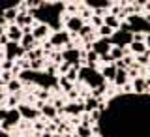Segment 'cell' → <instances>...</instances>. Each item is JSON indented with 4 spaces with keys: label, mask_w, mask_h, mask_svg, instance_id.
I'll list each match as a JSON object with an SVG mask.
<instances>
[{
    "label": "cell",
    "mask_w": 150,
    "mask_h": 137,
    "mask_svg": "<svg viewBox=\"0 0 150 137\" xmlns=\"http://www.w3.org/2000/svg\"><path fill=\"white\" fill-rule=\"evenodd\" d=\"M79 81L86 83L92 90L105 87V77H103L101 72H98L94 66H86V68H81V70H79Z\"/></svg>",
    "instance_id": "1"
},
{
    "label": "cell",
    "mask_w": 150,
    "mask_h": 137,
    "mask_svg": "<svg viewBox=\"0 0 150 137\" xmlns=\"http://www.w3.org/2000/svg\"><path fill=\"white\" fill-rule=\"evenodd\" d=\"M126 21H128L129 30L133 34H137V32H141V34H150V21L146 17L139 15V13H133V15H128Z\"/></svg>",
    "instance_id": "2"
},
{
    "label": "cell",
    "mask_w": 150,
    "mask_h": 137,
    "mask_svg": "<svg viewBox=\"0 0 150 137\" xmlns=\"http://www.w3.org/2000/svg\"><path fill=\"white\" fill-rule=\"evenodd\" d=\"M109 41L112 45H118V47H126V45H131V41H133V32L129 30H115V34L109 38Z\"/></svg>",
    "instance_id": "3"
},
{
    "label": "cell",
    "mask_w": 150,
    "mask_h": 137,
    "mask_svg": "<svg viewBox=\"0 0 150 137\" xmlns=\"http://www.w3.org/2000/svg\"><path fill=\"white\" fill-rule=\"evenodd\" d=\"M4 49H6V58L8 60H17V58H23V56L26 55V49L19 43V41H8V43L4 45Z\"/></svg>",
    "instance_id": "4"
},
{
    "label": "cell",
    "mask_w": 150,
    "mask_h": 137,
    "mask_svg": "<svg viewBox=\"0 0 150 137\" xmlns=\"http://www.w3.org/2000/svg\"><path fill=\"white\" fill-rule=\"evenodd\" d=\"M84 25H86V23H84V19L81 15H69L66 19V28H68V32H71V34H79Z\"/></svg>",
    "instance_id": "5"
},
{
    "label": "cell",
    "mask_w": 150,
    "mask_h": 137,
    "mask_svg": "<svg viewBox=\"0 0 150 137\" xmlns=\"http://www.w3.org/2000/svg\"><path fill=\"white\" fill-rule=\"evenodd\" d=\"M111 47H112V43L109 41V38H101V40H96L92 43V51H96L100 56H103V55L111 53Z\"/></svg>",
    "instance_id": "6"
},
{
    "label": "cell",
    "mask_w": 150,
    "mask_h": 137,
    "mask_svg": "<svg viewBox=\"0 0 150 137\" xmlns=\"http://www.w3.org/2000/svg\"><path fill=\"white\" fill-rule=\"evenodd\" d=\"M69 34H71V32H62V30L51 34V43H53V47H62V45L68 47L69 45V40H71Z\"/></svg>",
    "instance_id": "7"
},
{
    "label": "cell",
    "mask_w": 150,
    "mask_h": 137,
    "mask_svg": "<svg viewBox=\"0 0 150 137\" xmlns=\"http://www.w3.org/2000/svg\"><path fill=\"white\" fill-rule=\"evenodd\" d=\"M6 36L9 38V41H19L21 43V40H23V36H25V32H23V28L15 25V23H11V25L8 26V32H6Z\"/></svg>",
    "instance_id": "8"
},
{
    "label": "cell",
    "mask_w": 150,
    "mask_h": 137,
    "mask_svg": "<svg viewBox=\"0 0 150 137\" xmlns=\"http://www.w3.org/2000/svg\"><path fill=\"white\" fill-rule=\"evenodd\" d=\"M79 58H81V51L73 49V47H68V49L62 53V60L69 64H79Z\"/></svg>",
    "instance_id": "9"
},
{
    "label": "cell",
    "mask_w": 150,
    "mask_h": 137,
    "mask_svg": "<svg viewBox=\"0 0 150 137\" xmlns=\"http://www.w3.org/2000/svg\"><path fill=\"white\" fill-rule=\"evenodd\" d=\"M19 111H21V116L26 119V120H36L38 116L41 115L40 109H34V107H30V105H19Z\"/></svg>",
    "instance_id": "10"
},
{
    "label": "cell",
    "mask_w": 150,
    "mask_h": 137,
    "mask_svg": "<svg viewBox=\"0 0 150 137\" xmlns=\"http://www.w3.org/2000/svg\"><path fill=\"white\" fill-rule=\"evenodd\" d=\"M49 25H45V23H36L34 28H32V34H34L36 40H43V38L49 36Z\"/></svg>",
    "instance_id": "11"
},
{
    "label": "cell",
    "mask_w": 150,
    "mask_h": 137,
    "mask_svg": "<svg viewBox=\"0 0 150 137\" xmlns=\"http://www.w3.org/2000/svg\"><path fill=\"white\" fill-rule=\"evenodd\" d=\"M148 90V84H146V79H143V77H135L133 79V92L135 94H146Z\"/></svg>",
    "instance_id": "12"
},
{
    "label": "cell",
    "mask_w": 150,
    "mask_h": 137,
    "mask_svg": "<svg viewBox=\"0 0 150 137\" xmlns=\"http://www.w3.org/2000/svg\"><path fill=\"white\" fill-rule=\"evenodd\" d=\"M84 4H86L88 8H92L94 11H98V9H105L111 6V0H84Z\"/></svg>",
    "instance_id": "13"
},
{
    "label": "cell",
    "mask_w": 150,
    "mask_h": 137,
    "mask_svg": "<svg viewBox=\"0 0 150 137\" xmlns=\"http://www.w3.org/2000/svg\"><path fill=\"white\" fill-rule=\"evenodd\" d=\"M116 72H118V68H116L115 64H107V66H103V68H101V75L107 79V81H115Z\"/></svg>",
    "instance_id": "14"
},
{
    "label": "cell",
    "mask_w": 150,
    "mask_h": 137,
    "mask_svg": "<svg viewBox=\"0 0 150 137\" xmlns=\"http://www.w3.org/2000/svg\"><path fill=\"white\" fill-rule=\"evenodd\" d=\"M64 111L68 113V115H81V113H84V103L83 102H73V103H69V105H66L64 107Z\"/></svg>",
    "instance_id": "15"
},
{
    "label": "cell",
    "mask_w": 150,
    "mask_h": 137,
    "mask_svg": "<svg viewBox=\"0 0 150 137\" xmlns=\"http://www.w3.org/2000/svg\"><path fill=\"white\" fill-rule=\"evenodd\" d=\"M103 21H105V25L111 26L112 30H118L120 25H122L120 17H118V15H112V13H111V15H105V17H103Z\"/></svg>",
    "instance_id": "16"
},
{
    "label": "cell",
    "mask_w": 150,
    "mask_h": 137,
    "mask_svg": "<svg viewBox=\"0 0 150 137\" xmlns=\"http://www.w3.org/2000/svg\"><path fill=\"white\" fill-rule=\"evenodd\" d=\"M129 49H131V53H133V55H144L148 51V47H146L144 41H131Z\"/></svg>",
    "instance_id": "17"
},
{
    "label": "cell",
    "mask_w": 150,
    "mask_h": 137,
    "mask_svg": "<svg viewBox=\"0 0 150 137\" xmlns=\"http://www.w3.org/2000/svg\"><path fill=\"white\" fill-rule=\"evenodd\" d=\"M36 41H38V40L34 38V34H25V36H23V40H21V45L25 47V49H26V53H28V51H32V49H34Z\"/></svg>",
    "instance_id": "18"
},
{
    "label": "cell",
    "mask_w": 150,
    "mask_h": 137,
    "mask_svg": "<svg viewBox=\"0 0 150 137\" xmlns=\"http://www.w3.org/2000/svg\"><path fill=\"white\" fill-rule=\"evenodd\" d=\"M128 77H129V75H128V70H118V72H116V77H115V81H112V83H115L116 87H124V84L128 83Z\"/></svg>",
    "instance_id": "19"
},
{
    "label": "cell",
    "mask_w": 150,
    "mask_h": 137,
    "mask_svg": "<svg viewBox=\"0 0 150 137\" xmlns=\"http://www.w3.org/2000/svg\"><path fill=\"white\" fill-rule=\"evenodd\" d=\"M32 17L30 13H19V17H17V21H15V25H19L21 28H25V26H30L32 25Z\"/></svg>",
    "instance_id": "20"
},
{
    "label": "cell",
    "mask_w": 150,
    "mask_h": 137,
    "mask_svg": "<svg viewBox=\"0 0 150 137\" xmlns=\"http://www.w3.org/2000/svg\"><path fill=\"white\" fill-rule=\"evenodd\" d=\"M40 111H41V115H43L45 119H54L56 113H58V109H56L54 105H47V103L40 107Z\"/></svg>",
    "instance_id": "21"
},
{
    "label": "cell",
    "mask_w": 150,
    "mask_h": 137,
    "mask_svg": "<svg viewBox=\"0 0 150 137\" xmlns=\"http://www.w3.org/2000/svg\"><path fill=\"white\" fill-rule=\"evenodd\" d=\"M111 58H112V62H116V60H122V58H124V47H118V45H112L111 47Z\"/></svg>",
    "instance_id": "22"
},
{
    "label": "cell",
    "mask_w": 150,
    "mask_h": 137,
    "mask_svg": "<svg viewBox=\"0 0 150 137\" xmlns=\"http://www.w3.org/2000/svg\"><path fill=\"white\" fill-rule=\"evenodd\" d=\"M4 13H6V21H8V23H15L17 17H19V9H17L15 6L6 8V9H4Z\"/></svg>",
    "instance_id": "23"
},
{
    "label": "cell",
    "mask_w": 150,
    "mask_h": 137,
    "mask_svg": "<svg viewBox=\"0 0 150 137\" xmlns=\"http://www.w3.org/2000/svg\"><path fill=\"white\" fill-rule=\"evenodd\" d=\"M98 109V98L92 96V98H86L84 100V113H92Z\"/></svg>",
    "instance_id": "24"
},
{
    "label": "cell",
    "mask_w": 150,
    "mask_h": 137,
    "mask_svg": "<svg viewBox=\"0 0 150 137\" xmlns=\"http://www.w3.org/2000/svg\"><path fill=\"white\" fill-rule=\"evenodd\" d=\"M58 84H60V88H62L64 92H71L73 90V84H71V81H69L66 75H62V77L58 79Z\"/></svg>",
    "instance_id": "25"
},
{
    "label": "cell",
    "mask_w": 150,
    "mask_h": 137,
    "mask_svg": "<svg viewBox=\"0 0 150 137\" xmlns=\"http://www.w3.org/2000/svg\"><path fill=\"white\" fill-rule=\"evenodd\" d=\"M21 83H23V81H21L19 77H17V79H11L9 83H6V84H8V90H9V92H13V94L19 92V90H21Z\"/></svg>",
    "instance_id": "26"
},
{
    "label": "cell",
    "mask_w": 150,
    "mask_h": 137,
    "mask_svg": "<svg viewBox=\"0 0 150 137\" xmlns=\"http://www.w3.org/2000/svg\"><path fill=\"white\" fill-rule=\"evenodd\" d=\"M77 137H92V130L88 128V124H81L77 128Z\"/></svg>",
    "instance_id": "27"
},
{
    "label": "cell",
    "mask_w": 150,
    "mask_h": 137,
    "mask_svg": "<svg viewBox=\"0 0 150 137\" xmlns=\"http://www.w3.org/2000/svg\"><path fill=\"white\" fill-rule=\"evenodd\" d=\"M98 60H100V55H98L96 51H88V53H86V62H88V66H96Z\"/></svg>",
    "instance_id": "28"
},
{
    "label": "cell",
    "mask_w": 150,
    "mask_h": 137,
    "mask_svg": "<svg viewBox=\"0 0 150 137\" xmlns=\"http://www.w3.org/2000/svg\"><path fill=\"white\" fill-rule=\"evenodd\" d=\"M26 56H28V60H40L41 56H43V51L41 49H32V51L26 53Z\"/></svg>",
    "instance_id": "29"
},
{
    "label": "cell",
    "mask_w": 150,
    "mask_h": 137,
    "mask_svg": "<svg viewBox=\"0 0 150 137\" xmlns=\"http://www.w3.org/2000/svg\"><path fill=\"white\" fill-rule=\"evenodd\" d=\"M112 34H115V30H112L111 26H107V25H101L100 26V36L101 38H111Z\"/></svg>",
    "instance_id": "30"
},
{
    "label": "cell",
    "mask_w": 150,
    "mask_h": 137,
    "mask_svg": "<svg viewBox=\"0 0 150 137\" xmlns=\"http://www.w3.org/2000/svg\"><path fill=\"white\" fill-rule=\"evenodd\" d=\"M17 102H19V98H17V94H11V96L8 98V109H15V105H17Z\"/></svg>",
    "instance_id": "31"
},
{
    "label": "cell",
    "mask_w": 150,
    "mask_h": 137,
    "mask_svg": "<svg viewBox=\"0 0 150 137\" xmlns=\"http://www.w3.org/2000/svg\"><path fill=\"white\" fill-rule=\"evenodd\" d=\"M90 21L94 23V26H98V28H100L101 25H105V21H103V17L96 15V13H94V15H92V19H90Z\"/></svg>",
    "instance_id": "32"
},
{
    "label": "cell",
    "mask_w": 150,
    "mask_h": 137,
    "mask_svg": "<svg viewBox=\"0 0 150 137\" xmlns=\"http://www.w3.org/2000/svg\"><path fill=\"white\" fill-rule=\"evenodd\" d=\"M43 66V58H40V60H30V68L32 70H38V68H41Z\"/></svg>",
    "instance_id": "33"
},
{
    "label": "cell",
    "mask_w": 150,
    "mask_h": 137,
    "mask_svg": "<svg viewBox=\"0 0 150 137\" xmlns=\"http://www.w3.org/2000/svg\"><path fill=\"white\" fill-rule=\"evenodd\" d=\"M71 66H73V64H69V62H64V64H60V73H62V75H66V73L69 72V68H71Z\"/></svg>",
    "instance_id": "34"
},
{
    "label": "cell",
    "mask_w": 150,
    "mask_h": 137,
    "mask_svg": "<svg viewBox=\"0 0 150 137\" xmlns=\"http://www.w3.org/2000/svg\"><path fill=\"white\" fill-rule=\"evenodd\" d=\"M2 79L6 83H9L11 81V70H4V73H2Z\"/></svg>",
    "instance_id": "35"
},
{
    "label": "cell",
    "mask_w": 150,
    "mask_h": 137,
    "mask_svg": "<svg viewBox=\"0 0 150 137\" xmlns=\"http://www.w3.org/2000/svg\"><path fill=\"white\" fill-rule=\"evenodd\" d=\"M81 17H83V19H88V17L92 19V11H90L88 8H83V11H81Z\"/></svg>",
    "instance_id": "36"
},
{
    "label": "cell",
    "mask_w": 150,
    "mask_h": 137,
    "mask_svg": "<svg viewBox=\"0 0 150 137\" xmlns=\"http://www.w3.org/2000/svg\"><path fill=\"white\" fill-rule=\"evenodd\" d=\"M8 113H9V109H0V122H4L8 119Z\"/></svg>",
    "instance_id": "37"
},
{
    "label": "cell",
    "mask_w": 150,
    "mask_h": 137,
    "mask_svg": "<svg viewBox=\"0 0 150 137\" xmlns=\"http://www.w3.org/2000/svg\"><path fill=\"white\" fill-rule=\"evenodd\" d=\"M135 4H137L139 8H143V6H146V4H148V0H135Z\"/></svg>",
    "instance_id": "38"
},
{
    "label": "cell",
    "mask_w": 150,
    "mask_h": 137,
    "mask_svg": "<svg viewBox=\"0 0 150 137\" xmlns=\"http://www.w3.org/2000/svg\"><path fill=\"white\" fill-rule=\"evenodd\" d=\"M53 105L56 107V109H64V105H62V102H60V100H56V102L53 103Z\"/></svg>",
    "instance_id": "39"
},
{
    "label": "cell",
    "mask_w": 150,
    "mask_h": 137,
    "mask_svg": "<svg viewBox=\"0 0 150 137\" xmlns=\"http://www.w3.org/2000/svg\"><path fill=\"white\" fill-rule=\"evenodd\" d=\"M68 11L71 13V15H75V11H77V9H75V6H73V4H69V6H68Z\"/></svg>",
    "instance_id": "40"
},
{
    "label": "cell",
    "mask_w": 150,
    "mask_h": 137,
    "mask_svg": "<svg viewBox=\"0 0 150 137\" xmlns=\"http://www.w3.org/2000/svg\"><path fill=\"white\" fill-rule=\"evenodd\" d=\"M144 43H146L148 51H150V34H146V36H144Z\"/></svg>",
    "instance_id": "41"
},
{
    "label": "cell",
    "mask_w": 150,
    "mask_h": 137,
    "mask_svg": "<svg viewBox=\"0 0 150 137\" xmlns=\"http://www.w3.org/2000/svg\"><path fill=\"white\" fill-rule=\"evenodd\" d=\"M0 137H9V133H8V130H0Z\"/></svg>",
    "instance_id": "42"
},
{
    "label": "cell",
    "mask_w": 150,
    "mask_h": 137,
    "mask_svg": "<svg viewBox=\"0 0 150 137\" xmlns=\"http://www.w3.org/2000/svg\"><path fill=\"white\" fill-rule=\"evenodd\" d=\"M0 36H4V25H0Z\"/></svg>",
    "instance_id": "43"
},
{
    "label": "cell",
    "mask_w": 150,
    "mask_h": 137,
    "mask_svg": "<svg viewBox=\"0 0 150 137\" xmlns=\"http://www.w3.org/2000/svg\"><path fill=\"white\" fill-rule=\"evenodd\" d=\"M122 2H128V4H135V0H122Z\"/></svg>",
    "instance_id": "44"
},
{
    "label": "cell",
    "mask_w": 150,
    "mask_h": 137,
    "mask_svg": "<svg viewBox=\"0 0 150 137\" xmlns=\"http://www.w3.org/2000/svg\"><path fill=\"white\" fill-rule=\"evenodd\" d=\"M40 2H41V4H47V2H51V0H40Z\"/></svg>",
    "instance_id": "45"
},
{
    "label": "cell",
    "mask_w": 150,
    "mask_h": 137,
    "mask_svg": "<svg viewBox=\"0 0 150 137\" xmlns=\"http://www.w3.org/2000/svg\"><path fill=\"white\" fill-rule=\"evenodd\" d=\"M41 137H51V135H49V131H47V133H43V135H41Z\"/></svg>",
    "instance_id": "46"
},
{
    "label": "cell",
    "mask_w": 150,
    "mask_h": 137,
    "mask_svg": "<svg viewBox=\"0 0 150 137\" xmlns=\"http://www.w3.org/2000/svg\"><path fill=\"white\" fill-rule=\"evenodd\" d=\"M0 66H2V56H0Z\"/></svg>",
    "instance_id": "47"
},
{
    "label": "cell",
    "mask_w": 150,
    "mask_h": 137,
    "mask_svg": "<svg viewBox=\"0 0 150 137\" xmlns=\"http://www.w3.org/2000/svg\"><path fill=\"white\" fill-rule=\"evenodd\" d=\"M23 137H32V135H23Z\"/></svg>",
    "instance_id": "48"
},
{
    "label": "cell",
    "mask_w": 150,
    "mask_h": 137,
    "mask_svg": "<svg viewBox=\"0 0 150 137\" xmlns=\"http://www.w3.org/2000/svg\"><path fill=\"white\" fill-rule=\"evenodd\" d=\"M148 56H150V51H148Z\"/></svg>",
    "instance_id": "49"
}]
</instances>
